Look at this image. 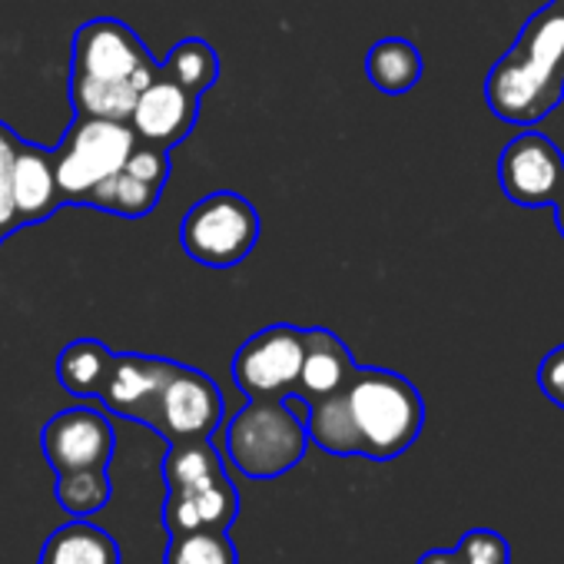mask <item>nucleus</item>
I'll return each mask as SVG.
<instances>
[{"instance_id":"1","label":"nucleus","mask_w":564,"mask_h":564,"mask_svg":"<svg viewBox=\"0 0 564 564\" xmlns=\"http://www.w3.org/2000/svg\"><path fill=\"white\" fill-rule=\"evenodd\" d=\"M163 74L147 44L117 18H94L74 34L70 104L77 117L127 123L137 94Z\"/></svg>"},{"instance_id":"2","label":"nucleus","mask_w":564,"mask_h":564,"mask_svg":"<svg viewBox=\"0 0 564 564\" xmlns=\"http://www.w3.org/2000/svg\"><path fill=\"white\" fill-rule=\"evenodd\" d=\"M491 113L514 127L544 120L564 100V0L538 11L485 80Z\"/></svg>"},{"instance_id":"3","label":"nucleus","mask_w":564,"mask_h":564,"mask_svg":"<svg viewBox=\"0 0 564 564\" xmlns=\"http://www.w3.org/2000/svg\"><path fill=\"white\" fill-rule=\"evenodd\" d=\"M343 399L356 435V455L376 462H389L412 448L425 425V402L419 389L389 369H356Z\"/></svg>"},{"instance_id":"4","label":"nucleus","mask_w":564,"mask_h":564,"mask_svg":"<svg viewBox=\"0 0 564 564\" xmlns=\"http://www.w3.org/2000/svg\"><path fill=\"white\" fill-rule=\"evenodd\" d=\"M310 448L306 422L286 399H249L226 425V455L249 478H279Z\"/></svg>"},{"instance_id":"5","label":"nucleus","mask_w":564,"mask_h":564,"mask_svg":"<svg viewBox=\"0 0 564 564\" xmlns=\"http://www.w3.org/2000/svg\"><path fill=\"white\" fill-rule=\"evenodd\" d=\"M133 147H137V133L130 130V123L74 117L67 137L54 150L64 203L84 206L87 196L127 163Z\"/></svg>"},{"instance_id":"6","label":"nucleus","mask_w":564,"mask_h":564,"mask_svg":"<svg viewBox=\"0 0 564 564\" xmlns=\"http://www.w3.org/2000/svg\"><path fill=\"white\" fill-rule=\"evenodd\" d=\"M259 239V213L239 193H209L189 206L180 226V246L189 259L209 269L242 262Z\"/></svg>"},{"instance_id":"7","label":"nucleus","mask_w":564,"mask_h":564,"mask_svg":"<svg viewBox=\"0 0 564 564\" xmlns=\"http://www.w3.org/2000/svg\"><path fill=\"white\" fill-rule=\"evenodd\" d=\"M156 435L173 442H203L223 422V392L199 369L173 362L170 376L140 415Z\"/></svg>"},{"instance_id":"8","label":"nucleus","mask_w":564,"mask_h":564,"mask_svg":"<svg viewBox=\"0 0 564 564\" xmlns=\"http://www.w3.org/2000/svg\"><path fill=\"white\" fill-rule=\"evenodd\" d=\"M303 366V329L269 326L246 339L232 359V382L246 399H290Z\"/></svg>"},{"instance_id":"9","label":"nucleus","mask_w":564,"mask_h":564,"mask_svg":"<svg viewBox=\"0 0 564 564\" xmlns=\"http://www.w3.org/2000/svg\"><path fill=\"white\" fill-rule=\"evenodd\" d=\"M498 183L518 206H551L564 186V156L544 133L524 130L505 147Z\"/></svg>"},{"instance_id":"10","label":"nucleus","mask_w":564,"mask_h":564,"mask_svg":"<svg viewBox=\"0 0 564 564\" xmlns=\"http://www.w3.org/2000/svg\"><path fill=\"white\" fill-rule=\"evenodd\" d=\"M166 180H170V153L137 140L127 163L110 180H104L87 196L84 206H94L100 213L123 216V219H143L160 203Z\"/></svg>"},{"instance_id":"11","label":"nucleus","mask_w":564,"mask_h":564,"mask_svg":"<svg viewBox=\"0 0 564 564\" xmlns=\"http://www.w3.org/2000/svg\"><path fill=\"white\" fill-rule=\"evenodd\" d=\"M41 445L51 468L61 475L77 468H107L113 458L117 435L107 415L94 409H67L44 425Z\"/></svg>"},{"instance_id":"12","label":"nucleus","mask_w":564,"mask_h":564,"mask_svg":"<svg viewBox=\"0 0 564 564\" xmlns=\"http://www.w3.org/2000/svg\"><path fill=\"white\" fill-rule=\"evenodd\" d=\"M196 117H199V97L180 87L176 80H170L166 74H160L153 84H147L137 94V104L127 123L140 143L170 153L193 133Z\"/></svg>"},{"instance_id":"13","label":"nucleus","mask_w":564,"mask_h":564,"mask_svg":"<svg viewBox=\"0 0 564 564\" xmlns=\"http://www.w3.org/2000/svg\"><path fill=\"white\" fill-rule=\"evenodd\" d=\"M11 196H14L18 229H24L31 223H44L64 206L54 150L21 140L14 170H11Z\"/></svg>"},{"instance_id":"14","label":"nucleus","mask_w":564,"mask_h":564,"mask_svg":"<svg viewBox=\"0 0 564 564\" xmlns=\"http://www.w3.org/2000/svg\"><path fill=\"white\" fill-rule=\"evenodd\" d=\"M173 359H156V356H120L113 352L110 372L104 379L100 389V402L123 419H137L143 415V409L150 405V399L156 395V389L163 386V379L170 376Z\"/></svg>"},{"instance_id":"15","label":"nucleus","mask_w":564,"mask_h":564,"mask_svg":"<svg viewBox=\"0 0 564 564\" xmlns=\"http://www.w3.org/2000/svg\"><path fill=\"white\" fill-rule=\"evenodd\" d=\"M359 366L352 362V352L346 343L329 333V329H303V366H300V382L290 399L300 402H316L326 399L352 379Z\"/></svg>"},{"instance_id":"16","label":"nucleus","mask_w":564,"mask_h":564,"mask_svg":"<svg viewBox=\"0 0 564 564\" xmlns=\"http://www.w3.org/2000/svg\"><path fill=\"white\" fill-rule=\"evenodd\" d=\"M236 511H239V495L236 485L226 478L219 485L196 488V491H170L163 501V524L170 538L199 528L226 531L236 521Z\"/></svg>"},{"instance_id":"17","label":"nucleus","mask_w":564,"mask_h":564,"mask_svg":"<svg viewBox=\"0 0 564 564\" xmlns=\"http://www.w3.org/2000/svg\"><path fill=\"white\" fill-rule=\"evenodd\" d=\"M41 564H120V544L90 521H70L44 541Z\"/></svg>"},{"instance_id":"18","label":"nucleus","mask_w":564,"mask_h":564,"mask_svg":"<svg viewBox=\"0 0 564 564\" xmlns=\"http://www.w3.org/2000/svg\"><path fill=\"white\" fill-rule=\"evenodd\" d=\"M226 468L219 452L209 445V438L203 442H173L166 458H163V481L166 491H196V488H209L226 481Z\"/></svg>"},{"instance_id":"19","label":"nucleus","mask_w":564,"mask_h":564,"mask_svg":"<svg viewBox=\"0 0 564 564\" xmlns=\"http://www.w3.org/2000/svg\"><path fill=\"white\" fill-rule=\"evenodd\" d=\"M366 74L382 94H392V97L409 94L422 80V54L415 44L402 37H386L369 51Z\"/></svg>"},{"instance_id":"20","label":"nucleus","mask_w":564,"mask_h":564,"mask_svg":"<svg viewBox=\"0 0 564 564\" xmlns=\"http://www.w3.org/2000/svg\"><path fill=\"white\" fill-rule=\"evenodd\" d=\"M110 362H113V352L97 343V339H77L70 343L61 359H57V379L61 386L70 392V395H100L104 389V379L110 372Z\"/></svg>"},{"instance_id":"21","label":"nucleus","mask_w":564,"mask_h":564,"mask_svg":"<svg viewBox=\"0 0 564 564\" xmlns=\"http://www.w3.org/2000/svg\"><path fill=\"white\" fill-rule=\"evenodd\" d=\"M163 74L170 80H176L180 87H186L189 94L203 97L216 80H219V57L216 51L199 41V37H186L180 41L166 57H163Z\"/></svg>"},{"instance_id":"22","label":"nucleus","mask_w":564,"mask_h":564,"mask_svg":"<svg viewBox=\"0 0 564 564\" xmlns=\"http://www.w3.org/2000/svg\"><path fill=\"white\" fill-rule=\"evenodd\" d=\"M54 495H57V505L67 514L87 518V514L100 511L110 501L113 485H110L107 468H77V471H61L57 475Z\"/></svg>"},{"instance_id":"23","label":"nucleus","mask_w":564,"mask_h":564,"mask_svg":"<svg viewBox=\"0 0 564 564\" xmlns=\"http://www.w3.org/2000/svg\"><path fill=\"white\" fill-rule=\"evenodd\" d=\"M166 564H239V554L226 538V531L199 528L170 538Z\"/></svg>"},{"instance_id":"24","label":"nucleus","mask_w":564,"mask_h":564,"mask_svg":"<svg viewBox=\"0 0 564 564\" xmlns=\"http://www.w3.org/2000/svg\"><path fill=\"white\" fill-rule=\"evenodd\" d=\"M18 147H21V137L4 120H0V246H4L8 236L18 232L14 196H11V170H14Z\"/></svg>"},{"instance_id":"25","label":"nucleus","mask_w":564,"mask_h":564,"mask_svg":"<svg viewBox=\"0 0 564 564\" xmlns=\"http://www.w3.org/2000/svg\"><path fill=\"white\" fill-rule=\"evenodd\" d=\"M455 551H458L462 564H511L508 541L498 531H488V528H475V531L462 534Z\"/></svg>"},{"instance_id":"26","label":"nucleus","mask_w":564,"mask_h":564,"mask_svg":"<svg viewBox=\"0 0 564 564\" xmlns=\"http://www.w3.org/2000/svg\"><path fill=\"white\" fill-rule=\"evenodd\" d=\"M538 389L557 405L564 409V346L551 349L541 366H538Z\"/></svg>"},{"instance_id":"27","label":"nucleus","mask_w":564,"mask_h":564,"mask_svg":"<svg viewBox=\"0 0 564 564\" xmlns=\"http://www.w3.org/2000/svg\"><path fill=\"white\" fill-rule=\"evenodd\" d=\"M419 564H462L458 551H429L419 557Z\"/></svg>"},{"instance_id":"28","label":"nucleus","mask_w":564,"mask_h":564,"mask_svg":"<svg viewBox=\"0 0 564 564\" xmlns=\"http://www.w3.org/2000/svg\"><path fill=\"white\" fill-rule=\"evenodd\" d=\"M551 206H554V223H557V232L564 236V186H561V193L554 196V203H551Z\"/></svg>"}]
</instances>
